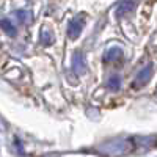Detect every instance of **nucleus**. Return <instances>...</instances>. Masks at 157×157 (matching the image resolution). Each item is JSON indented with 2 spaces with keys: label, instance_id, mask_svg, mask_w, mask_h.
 Segmentation results:
<instances>
[{
  "label": "nucleus",
  "instance_id": "1",
  "mask_svg": "<svg viewBox=\"0 0 157 157\" xmlns=\"http://www.w3.org/2000/svg\"><path fill=\"white\" fill-rule=\"evenodd\" d=\"M132 149V145H130V140H113L109 145H102V152L109 155V157H116L126 154L127 151Z\"/></svg>",
  "mask_w": 157,
  "mask_h": 157
},
{
  "label": "nucleus",
  "instance_id": "2",
  "mask_svg": "<svg viewBox=\"0 0 157 157\" xmlns=\"http://www.w3.org/2000/svg\"><path fill=\"white\" fill-rule=\"evenodd\" d=\"M85 14L82 13V14H77L68 25V36L71 39H77L78 36H80L82 30H83V25H85Z\"/></svg>",
  "mask_w": 157,
  "mask_h": 157
},
{
  "label": "nucleus",
  "instance_id": "3",
  "mask_svg": "<svg viewBox=\"0 0 157 157\" xmlns=\"http://www.w3.org/2000/svg\"><path fill=\"white\" fill-rule=\"evenodd\" d=\"M152 72H154V66L149 63L146 64L143 69L138 71L137 77H135V80H134V86L135 88H141V86H145L148 82H149V78L152 77Z\"/></svg>",
  "mask_w": 157,
  "mask_h": 157
},
{
  "label": "nucleus",
  "instance_id": "4",
  "mask_svg": "<svg viewBox=\"0 0 157 157\" xmlns=\"http://www.w3.org/2000/svg\"><path fill=\"white\" fill-rule=\"evenodd\" d=\"M104 58H105V61H112V63H116V61H121L123 58H124V52L120 49V47H116V46H113V47H110L107 52H105V55H104Z\"/></svg>",
  "mask_w": 157,
  "mask_h": 157
},
{
  "label": "nucleus",
  "instance_id": "5",
  "mask_svg": "<svg viewBox=\"0 0 157 157\" xmlns=\"http://www.w3.org/2000/svg\"><path fill=\"white\" fill-rule=\"evenodd\" d=\"M134 8H135V2H134V0H121L120 5H118V8H116V16L121 17V16L127 14V13L134 11Z\"/></svg>",
  "mask_w": 157,
  "mask_h": 157
},
{
  "label": "nucleus",
  "instance_id": "6",
  "mask_svg": "<svg viewBox=\"0 0 157 157\" xmlns=\"http://www.w3.org/2000/svg\"><path fill=\"white\" fill-rule=\"evenodd\" d=\"M72 69H74V72H77V74H83V72L86 71V64H85V60H83V57H82L80 52H77V54L74 55Z\"/></svg>",
  "mask_w": 157,
  "mask_h": 157
},
{
  "label": "nucleus",
  "instance_id": "7",
  "mask_svg": "<svg viewBox=\"0 0 157 157\" xmlns=\"http://www.w3.org/2000/svg\"><path fill=\"white\" fill-rule=\"evenodd\" d=\"M54 41H55L54 32H52L50 29H47V27H44L41 30V33H39V43H41L43 46H50V44H54Z\"/></svg>",
  "mask_w": 157,
  "mask_h": 157
},
{
  "label": "nucleus",
  "instance_id": "8",
  "mask_svg": "<svg viewBox=\"0 0 157 157\" xmlns=\"http://www.w3.org/2000/svg\"><path fill=\"white\" fill-rule=\"evenodd\" d=\"M2 30H3L8 36H16V33H17L16 25L13 24L11 19H8V17H3V19H2Z\"/></svg>",
  "mask_w": 157,
  "mask_h": 157
},
{
  "label": "nucleus",
  "instance_id": "9",
  "mask_svg": "<svg viewBox=\"0 0 157 157\" xmlns=\"http://www.w3.org/2000/svg\"><path fill=\"white\" fill-rule=\"evenodd\" d=\"M107 86H109L112 91H118V90H120V86H121V77L118 75V74H113V75L109 78Z\"/></svg>",
  "mask_w": 157,
  "mask_h": 157
},
{
  "label": "nucleus",
  "instance_id": "10",
  "mask_svg": "<svg viewBox=\"0 0 157 157\" xmlns=\"http://www.w3.org/2000/svg\"><path fill=\"white\" fill-rule=\"evenodd\" d=\"M16 17L21 21V22H25V24H30V21H32V13L30 11H27V10H17L16 13Z\"/></svg>",
  "mask_w": 157,
  "mask_h": 157
}]
</instances>
